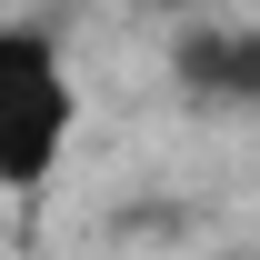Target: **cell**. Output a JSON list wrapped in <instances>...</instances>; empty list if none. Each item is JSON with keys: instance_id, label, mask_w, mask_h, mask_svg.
Listing matches in <instances>:
<instances>
[{"instance_id": "obj_1", "label": "cell", "mask_w": 260, "mask_h": 260, "mask_svg": "<svg viewBox=\"0 0 260 260\" xmlns=\"http://www.w3.org/2000/svg\"><path fill=\"white\" fill-rule=\"evenodd\" d=\"M70 120H80V90H70L50 30L0 20V190H40L70 150Z\"/></svg>"}, {"instance_id": "obj_2", "label": "cell", "mask_w": 260, "mask_h": 260, "mask_svg": "<svg viewBox=\"0 0 260 260\" xmlns=\"http://www.w3.org/2000/svg\"><path fill=\"white\" fill-rule=\"evenodd\" d=\"M180 80L200 100H250L260 90V40L250 30H180Z\"/></svg>"}, {"instance_id": "obj_3", "label": "cell", "mask_w": 260, "mask_h": 260, "mask_svg": "<svg viewBox=\"0 0 260 260\" xmlns=\"http://www.w3.org/2000/svg\"><path fill=\"white\" fill-rule=\"evenodd\" d=\"M150 10H190V0H150Z\"/></svg>"}]
</instances>
